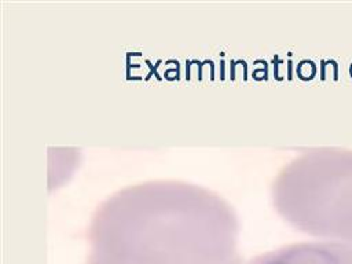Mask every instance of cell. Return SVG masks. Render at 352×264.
<instances>
[{
    "label": "cell",
    "mask_w": 352,
    "mask_h": 264,
    "mask_svg": "<svg viewBox=\"0 0 352 264\" xmlns=\"http://www.w3.org/2000/svg\"><path fill=\"white\" fill-rule=\"evenodd\" d=\"M271 201L293 228L352 245V148L301 150L275 173Z\"/></svg>",
    "instance_id": "7a4b0ae2"
},
{
    "label": "cell",
    "mask_w": 352,
    "mask_h": 264,
    "mask_svg": "<svg viewBox=\"0 0 352 264\" xmlns=\"http://www.w3.org/2000/svg\"><path fill=\"white\" fill-rule=\"evenodd\" d=\"M246 264H352V245L324 239L296 242L260 253Z\"/></svg>",
    "instance_id": "3957f363"
},
{
    "label": "cell",
    "mask_w": 352,
    "mask_h": 264,
    "mask_svg": "<svg viewBox=\"0 0 352 264\" xmlns=\"http://www.w3.org/2000/svg\"><path fill=\"white\" fill-rule=\"evenodd\" d=\"M85 264H245L232 205L202 184L155 177L117 188L94 209Z\"/></svg>",
    "instance_id": "6da1fadb"
}]
</instances>
